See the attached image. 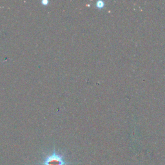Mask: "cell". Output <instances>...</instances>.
Instances as JSON below:
<instances>
[{
	"label": "cell",
	"mask_w": 165,
	"mask_h": 165,
	"mask_svg": "<svg viewBox=\"0 0 165 165\" xmlns=\"http://www.w3.org/2000/svg\"><path fill=\"white\" fill-rule=\"evenodd\" d=\"M39 164L40 165H69L70 163L65 159L63 154L53 150L52 152L44 156Z\"/></svg>",
	"instance_id": "1"
},
{
	"label": "cell",
	"mask_w": 165,
	"mask_h": 165,
	"mask_svg": "<svg viewBox=\"0 0 165 165\" xmlns=\"http://www.w3.org/2000/svg\"><path fill=\"white\" fill-rule=\"evenodd\" d=\"M96 6L98 7V8H102L104 6H105V3L103 2L102 1H99L97 2V3H96Z\"/></svg>",
	"instance_id": "2"
}]
</instances>
